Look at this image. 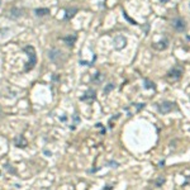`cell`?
<instances>
[{"label":"cell","mask_w":190,"mask_h":190,"mask_svg":"<svg viewBox=\"0 0 190 190\" xmlns=\"http://www.w3.org/2000/svg\"><path fill=\"white\" fill-rule=\"evenodd\" d=\"M23 49H24V52H27V55L29 57V61L25 63V67H24V71L28 72V71H31V70L33 69V67L36 66V63H37L36 49H34V47H32V46H25Z\"/></svg>","instance_id":"cell-1"},{"label":"cell","mask_w":190,"mask_h":190,"mask_svg":"<svg viewBox=\"0 0 190 190\" xmlns=\"http://www.w3.org/2000/svg\"><path fill=\"white\" fill-rule=\"evenodd\" d=\"M48 58L53 63H57V65H61V63H63L66 61V57L63 56V53L60 49H56V48L51 49V51L48 52Z\"/></svg>","instance_id":"cell-2"},{"label":"cell","mask_w":190,"mask_h":190,"mask_svg":"<svg viewBox=\"0 0 190 190\" xmlns=\"http://www.w3.org/2000/svg\"><path fill=\"white\" fill-rule=\"evenodd\" d=\"M183 74H184L183 66L176 65V66H174V67H172V69L170 70V71L167 72V79H169L170 81H177V80H180V79H181Z\"/></svg>","instance_id":"cell-3"},{"label":"cell","mask_w":190,"mask_h":190,"mask_svg":"<svg viewBox=\"0 0 190 190\" xmlns=\"http://www.w3.org/2000/svg\"><path fill=\"white\" fill-rule=\"evenodd\" d=\"M156 107H157V110L161 114H167V113L172 112L174 109H176V104L172 103V101H169V100H165L162 103L156 104Z\"/></svg>","instance_id":"cell-4"},{"label":"cell","mask_w":190,"mask_h":190,"mask_svg":"<svg viewBox=\"0 0 190 190\" xmlns=\"http://www.w3.org/2000/svg\"><path fill=\"white\" fill-rule=\"evenodd\" d=\"M171 25L176 29L177 32H184L186 29V23L185 20L183 18H180V17H177V18H174L171 22Z\"/></svg>","instance_id":"cell-5"},{"label":"cell","mask_w":190,"mask_h":190,"mask_svg":"<svg viewBox=\"0 0 190 190\" xmlns=\"http://www.w3.org/2000/svg\"><path fill=\"white\" fill-rule=\"evenodd\" d=\"M95 94H96L95 90L89 89V90H86L85 94H84V95L80 98V100H81V101H85V103H93V101L95 100V98H96Z\"/></svg>","instance_id":"cell-6"},{"label":"cell","mask_w":190,"mask_h":190,"mask_svg":"<svg viewBox=\"0 0 190 190\" xmlns=\"http://www.w3.org/2000/svg\"><path fill=\"white\" fill-rule=\"evenodd\" d=\"M169 39L166 37H163L161 41H159V42L156 43H152V47H153L155 49H157V51H165L166 48L169 47Z\"/></svg>","instance_id":"cell-7"},{"label":"cell","mask_w":190,"mask_h":190,"mask_svg":"<svg viewBox=\"0 0 190 190\" xmlns=\"http://www.w3.org/2000/svg\"><path fill=\"white\" fill-rule=\"evenodd\" d=\"M114 48L115 49H123L125 47V45H127V39H125V37L123 36H117L114 38Z\"/></svg>","instance_id":"cell-8"},{"label":"cell","mask_w":190,"mask_h":190,"mask_svg":"<svg viewBox=\"0 0 190 190\" xmlns=\"http://www.w3.org/2000/svg\"><path fill=\"white\" fill-rule=\"evenodd\" d=\"M14 145H15L17 147L24 148V147H27L28 142H27V139L24 138V136H23V134H19V136H17L15 138H14Z\"/></svg>","instance_id":"cell-9"},{"label":"cell","mask_w":190,"mask_h":190,"mask_svg":"<svg viewBox=\"0 0 190 190\" xmlns=\"http://www.w3.org/2000/svg\"><path fill=\"white\" fill-rule=\"evenodd\" d=\"M76 39H77L76 34H70V36H66V37L62 38L63 42H65L67 46H70V47H72V46H74V43L76 42Z\"/></svg>","instance_id":"cell-10"},{"label":"cell","mask_w":190,"mask_h":190,"mask_svg":"<svg viewBox=\"0 0 190 190\" xmlns=\"http://www.w3.org/2000/svg\"><path fill=\"white\" fill-rule=\"evenodd\" d=\"M36 14H37L38 17L48 15V14H49V9H48V8H38V9H36Z\"/></svg>","instance_id":"cell-11"},{"label":"cell","mask_w":190,"mask_h":190,"mask_svg":"<svg viewBox=\"0 0 190 190\" xmlns=\"http://www.w3.org/2000/svg\"><path fill=\"white\" fill-rule=\"evenodd\" d=\"M77 13V8H72V9H67L66 10V15H65V19H70Z\"/></svg>","instance_id":"cell-12"},{"label":"cell","mask_w":190,"mask_h":190,"mask_svg":"<svg viewBox=\"0 0 190 190\" xmlns=\"http://www.w3.org/2000/svg\"><path fill=\"white\" fill-rule=\"evenodd\" d=\"M145 87L146 89H156V85H155L153 81L148 80V79H145Z\"/></svg>","instance_id":"cell-13"},{"label":"cell","mask_w":190,"mask_h":190,"mask_svg":"<svg viewBox=\"0 0 190 190\" xmlns=\"http://www.w3.org/2000/svg\"><path fill=\"white\" fill-rule=\"evenodd\" d=\"M165 181H166L165 177H162V176L157 177L156 181H155V186H156V188H160V186H161L162 184H165Z\"/></svg>","instance_id":"cell-14"},{"label":"cell","mask_w":190,"mask_h":190,"mask_svg":"<svg viewBox=\"0 0 190 190\" xmlns=\"http://www.w3.org/2000/svg\"><path fill=\"white\" fill-rule=\"evenodd\" d=\"M103 80H104V76L101 74H99V72L94 76V77H93V81H94V83H98V84H100Z\"/></svg>","instance_id":"cell-15"},{"label":"cell","mask_w":190,"mask_h":190,"mask_svg":"<svg viewBox=\"0 0 190 190\" xmlns=\"http://www.w3.org/2000/svg\"><path fill=\"white\" fill-rule=\"evenodd\" d=\"M113 89H114V84H108V85L105 86V89H104V93H105V94H108V93L112 91Z\"/></svg>","instance_id":"cell-16"},{"label":"cell","mask_w":190,"mask_h":190,"mask_svg":"<svg viewBox=\"0 0 190 190\" xmlns=\"http://www.w3.org/2000/svg\"><path fill=\"white\" fill-rule=\"evenodd\" d=\"M123 14H124V18H125V19H127V20H129V22H131V23H132V24H134V25H137V22H136V20H133L132 18H129V17H128V14H127V13H125V11H123Z\"/></svg>","instance_id":"cell-17"},{"label":"cell","mask_w":190,"mask_h":190,"mask_svg":"<svg viewBox=\"0 0 190 190\" xmlns=\"http://www.w3.org/2000/svg\"><path fill=\"white\" fill-rule=\"evenodd\" d=\"M134 105L137 107V112H139V110L143 109V108L146 107V104H145V103H142V104H134Z\"/></svg>","instance_id":"cell-18"},{"label":"cell","mask_w":190,"mask_h":190,"mask_svg":"<svg viewBox=\"0 0 190 190\" xmlns=\"http://www.w3.org/2000/svg\"><path fill=\"white\" fill-rule=\"evenodd\" d=\"M108 165H109V166H112V165H113V167H118V166H119V163H118V162H114V161H112V162H108Z\"/></svg>","instance_id":"cell-19"},{"label":"cell","mask_w":190,"mask_h":190,"mask_svg":"<svg viewBox=\"0 0 190 190\" xmlns=\"http://www.w3.org/2000/svg\"><path fill=\"white\" fill-rule=\"evenodd\" d=\"M163 165H165V160H162V161L159 163V167H163Z\"/></svg>","instance_id":"cell-20"},{"label":"cell","mask_w":190,"mask_h":190,"mask_svg":"<svg viewBox=\"0 0 190 190\" xmlns=\"http://www.w3.org/2000/svg\"><path fill=\"white\" fill-rule=\"evenodd\" d=\"M113 189V186L112 185H107V188H104L103 190H112Z\"/></svg>","instance_id":"cell-21"},{"label":"cell","mask_w":190,"mask_h":190,"mask_svg":"<svg viewBox=\"0 0 190 190\" xmlns=\"http://www.w3.org/2000/svg\"><path fill=\"white\" fill-rule=\"evenodd\" d=\"M160 1H161V3H162V4H165V3H167V1H169V0H160Z\"/></svg>","instance_id":"cell-22"},{"label":"cell","mask_w":190,"mask_h":190,"mask_svg":"<svg viewBox=\"0 0 190 190\" xmlns=\"http://www.w3.org/2000/svg\"><path fill=\"white\" fill-rule=\"evenodd\" d=\"M186 38H188V39H190V36H188V37H186Z\"/></svg>","instance_id":"cell-23"},{"label":"cell","mask_w":190,"mask_h":190,"mask_svg":"<svg viewBox=\"0 0 190 190\" xmlns=\"http://www.w3.org/2000/svg\"><path fill=\"white\" fill-rule=\"evenodd\" d=\"M0 115H1V109H0Z\"/></svg>","instance_id":"cell-24"}]
</instances>
